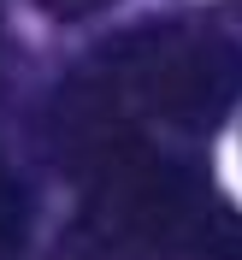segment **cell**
Returning a JSON list of instances; mask_svg holds the SVG:
<instances>
[{
	"label": "cell",
	"instance_id": "6da1fadb",
	"mask_svg": "<svg viewBox=\"0 0 242 260\" xmlns=\"http://www.w3.org/2000/svg\"><path fill=\"white\" fill-rule=\"evenodd\" d=\"M142 101H154L178 124H219L242 95V48L219 36H178L165 53H148L136 71Z\"/></svg>",
	"mask_w": 242,
	"mask_h": 260
},
{
	"label": "cell",
	"instance_id": "7a4b0ae2",
	"mask_svg": "<svg viewBox=\"0 0 242 260\" xmlns=\"http://www.w3.org/2000/svg\"><path fill=\"white\" fill-rule=\"evenodd\" d=\"M195 260H242V213H207L195 231Z\"/></svg>",
	"mask_w": 242,
	"mask_h": 260
},
{
	"label": "cell",
	"instance_id": "3957f363",
	"mask_svg": "<svg viewBox=\"0 0 242 260\" xmlns=\"http://www.w3.org/2000/svg\"><path fill=\"white\" fill-rule=\"evenodd\" d=\"M18 219H24V213H18V183L6 178V166H0V243L18 237Z\"/></svg>",
	"mask_w": 242,
	"mask_h": 260
},
{
	"label": "cell",
	"instance_id": "277c9868",
	"mask_svg": "<svg viewBox=\"0 0 242 260\" xmlns=\"http://www.w3.org/2000/svg\"><path fill=\"white\" fill-rule=\"evenodd\" d=\"M48 18H59V24H77V18H89V12H100V6H113V0H36Z\"/></svg>",
	"mask_w": 242,
	"mask_h": 260
}]
</instances>
